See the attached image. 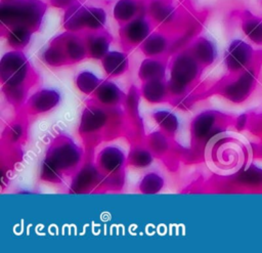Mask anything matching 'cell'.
<instances>
[{"instance_id":"6da1fadb","label":"cell","mask_w":262,"mask_h":253,"mask_svg":"<svg viewBox=\"0 0 262 253\" xmlns=\"http://www.w3.org/2000/svg\"><path fill=\"white\" fill-rule=\"evenodd\" d=\"M262 57V50H257L251 44L236 39L228 46L225 53V64L227 70L231 74H237Z\"/></svg>"},{"instance_id":"7a4b0ae2","label":"cell","mask_w":262,"mask_h":253,"mask_svg":"<svg viewBox=\"0 0 262 253\" xmlns=\"http://www.w3.org/2000/svg\"><path fill=\"white\" fill-rule=\"evenodd\" d=\"M239 24L246 37L255 45L262 46V16L244 10L239 12Z\"/></svg>"},{"instance_id":"3957f363","label":"cell","mask_w":262,"mask_h":253,"mask_svg":"<svg viewBox=\"0 0 262 253\" xmlns=\"http://www.w3.org/2000/svg\"><path fill=\"white\" fill-rule=\"evenodd\" d=\"M251 159L262 161V137L254 138L250 142Z\"/></svg>"}]
</instances>
